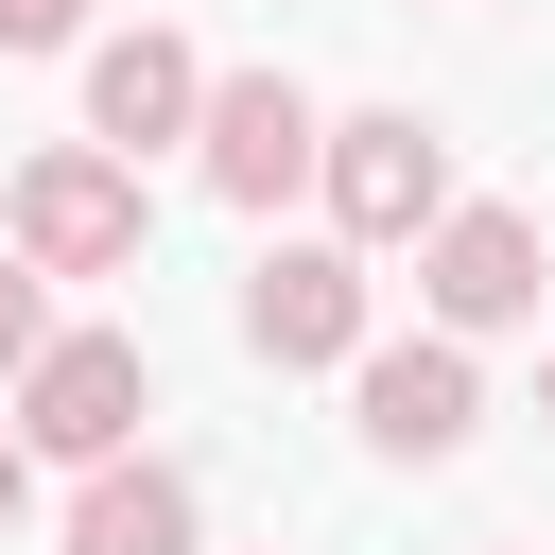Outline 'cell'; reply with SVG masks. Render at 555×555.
Returning a JSON list of instances; mask_svg holds the SVG:
<instances>
[{
    "label": "cell",
    "instance_id": "6da1fadb",
    "mask_svg": "<svg viewBox=\"0 0 555 555\" xmlns=\"http://www.w3.org/2000/svg\"><path fill=\"white\" fill-rule=\"evenodd\" d=\"M139 416H156V347H139V330H52V347L17 364V399H0L17 468H121Z\"/></svg>",
    "mask_w": 555,
    "mask_h": 555
},
{
    "label": "cell",
    "instance_id": "7a4b0ae2",
    "mask_svg": "<svg viewBox=\"0 0 555 555\" xmlns=\"http://www.w3.org/2000/svg\"><path fill=\"white\" fill-rule=\"evenodd\" d=\"M312 191H330V243H347V260H399V243L451 225V139H434L416 104H347V121L312 139Z\"/></svg>",
    "mask_w": 555,
    "mask_h": 555
},
{
    "label": "cell",
    "instance_id": "3957f363",
    "mask_svg": "<svg viewBox=\"0 0 555 555\" xmlns=\"http://www.w3.org/2000/svg\"><path fill=\"white\" fill-rule=\"evenodd\" d=\"M0 225H17V278H139V243H156L139 173L87 156V139H35V156L0 173Z\"/></svg>",
    "mask_w": 555,
    "mask_h": 555
},
{
    "label": "cell",
    "instance_id": "277c9868",
    "mask_svg": "<svg viewBox=\"0 0 555 555\" xmlns=\"http://www.w3.org/2000/svg\"><path fill=\"white\" fill-rule=\"evenodd\" d=\"M416 312H434L451 347H486V330H538V312H555V243H538V208H503V191H451V225L416 243Z\"/></svg>",
    "mask_w": 555,
    "mask_h": 555
},
{
    "label": "cell",
    "instance_id": "5b68a950",
    "mask_svg": "<svg viewBox=\"0 0 555 555\" xmlns=\"http://www.w3.org/2000/svg\"><path fill=\"white\" fill-rule=\"evenodd\" d=\"M312 139H330V104L295 87V69H208V121H191V173L243 208V225H278L295 191H312Z\"/></svg>",
    "mask_w": 555,
    "mask_h": 555
},
{
    "label": "cell",
    "instance_id": "8992f818",
    "mask_svg": "<svg viewBox=\"0 0 555 555\" xmlns=\"http://www.w3.org/2000/svg\"><path fill=\"white\" fill-rule=\"evenodd\" d=\"M347 416H364L382 468H451V451L486 434V347H451V330H382V347L347 364Z\"/></svg>",
    "mask_w": 555,
    "mask_h": 555
},
{
    "label": "cell",
    "instance_id": "52a82bcc",
    "mask_svg": "<svg viewBox=\"0 0 555 555\" xmlns=\"http://www.w3.org/2000/svg\"><path fill=\"white\" fill-rule=\"evenodd\" d=\"M243 347H260V364H364V347H382V278H364L347 243H260Z\"/></svg>",
    "mask_w": 555,
    "mask_h": 555
},
{
    "label": "cell",
    "instance_id": "ba28073f",
    "mask_svg": "<svg viewBox=\"0 0 555 555\" xmlns=\"http://www.w3.org/2000/svg\"><path fill=\"white\" fill-rule=\"evenodd\" d=\"M191 121H208V52H191L173 17H139V35H104V52H87V156H121V173H139V156H156V139H191Z\"/></svg>",
    "mask_w": 555,
    "mask_h": 555
},
{
    "label": "cell",
    "instance_id": "9c48e42d",
    "mask_svg": "<svg viewBox=\"0 0 555 555\" xmlns=\"http://www.w3.org/2000/svg\"><path fill=\"white\" fill-rule=\"evenodd\" d=\"M69 555H208V503H191V468H173V451H121V468H87V486H69Z\"/></svg>",
    "mask_w": 555,
    "mask_h": 555
},
{
    "label": "cell",
    "instance_id": "30bf717a",
    "mask_svg": "<svg viewBox=\"0 0 555 555\" xmlns=\"http://www.w3.org/2000/svg\"><path fill=\"white\" fill-rule=\"evenodd\" d=\"M35 347H52V278H17V260H0V399H17V364H35Z\"/></svg>",
    "mask_w": 555,
    "mask_h": 555
},
{
    "label": "cell",
    "instance_id": "8fae6325",
    "mask_svg": "<svg viewBox=\"0 0 555 555\" xmlns=\"http://www.w3.org/2000/svg\"><path fill=\"white\" fill-rule=\"evenodd\" d=\"M87 35V0H0V52H69Z\"/></svg>",
    "mask_w": 555,
    "mask_h": 555
},
{
    "label": "cell",
    "instance_id": "7c38bea8",
    "mask_svg": "<svg viewBox=\"0 0 555 555\" xmlns=\"http://www.w3.org/2000/svg\"><path fill=\"white\" fill-rule=\"evenodd\" d=\"M17 503H35V468H17V434H0V538H17Z\"/></svg>",
    "mask_w": 555,
    "mask_h": 555
},
{
    "label": "cell",
    "instance_id": "4fadbf2b",
    "mask_svg": "<svg viewBox=\"0 0 555 555\" xmlns=\"http://www.w3.org/2000/svg\"><path fill=\"white\" fill-rule=\"evenodd\" d=\"M538 416H555V330H538Z\"/></svg>",
    "mask_w": 555,
    "mask_h": 555
}]
</instances>
